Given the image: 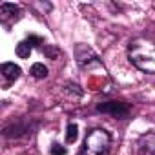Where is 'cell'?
Here are the masks:
<instances>
[{
	"label": "cell",
	"mask_w": 155,
	"mask_h": 155,
	"mask_svg": "<svg viewBox=\"0 0 155 155\" xmlns=\"http://www.w3.org/2000/svg\"><path fill=\"white\" fill-rule=\"evenodd\" d=\"M128 57L133 66L144 73H155V42L135 38L128 48Z\"/></svg>",
	"instance_id": "1"
},
{
	"label": "cell",
	"mask_w": 155,
	"mask_h": 155,
	"mask_svg": "<svg viewBox=\"0 0 155 155\" xmlns=\"http://www.w3.org/2000/svg\"><path fill=\"white\" fill-rule=\"evenodd\" d=\"M111 144V137L102 128H93L88 131L82 146V155H108Z\"/></svg>",
	"instance_id": "2"
},
{
	"label": "cell",
	"mask_w": 155,
	"mask_h": 155,
	"mask_svg": "<svg viewBox=\"0 0 155 155\" xmlns=\"http://www.w3.org/2000/svg\"><path fill=\"white\" fill-rule=\"evenodd\" d=\"M97 111L99 113L111 115L115 119H126L128 113H130V104L124 102V101H108V102L99 104L97 106Z\"/></svg>",
	"instance_id": "3"
},
{
	"label": "cell",
	"mask_w": 155,
	"mask_h": 155,
	"mask_svg": "<svg viewBox=\"0 0 155 155\" xmlns=\"http://www.w3.org/2000/svg\"><path fill=\"white\" fill-rule=\"evenodd\" d=\"M137 155H155V133H144L140 135L137 142Z\"/></svg>",
	"instance_id": "4"
},
{
	"label": "cell",
	"mask_w": 155,
	"mask_h": 155,
	"mask_svg": "<svg viewBox=\"0 0 155 155\" xmlns=\"http://www.w3.org/2000/svg\"><path fill=\"white\" fill-rule=\"evenodd\" d=\"M20 73H22L20 66H17V64H13V62H6V64L2 66V75L6 77L8 81H17L18 77H20Z\"/></svg>",
	"instance_id": "5"
},
{
	"label": "cell",
	"mask_w": 155,
	"mask_h": 155,
	"mask_svg": "<svg viewBox=\"0 0 155 155\" xmlns=\"http://www.w3.org/2000/svg\"><path fill=\"white\" fill-rule=\"evenodd\" d=\"M84 49H86V55H82L81 51H77V60H79L81 66H88V64H91V62H99V60H97V55H95L90 48L84 46Z\"/></svg>",
	"instance_id": "6"
},
{
	"label": "cell",
	"mask_w": 155,
	"mask_h": 155,
	"mask_svg": "<svg viewBox=\"0 0 155 155\" xmlns=\"http://www.w3.org/2000/svg\"><path fill=\"white\" fill-rule=\"evenodd\" d=\"M20 13V9L15 6V4H2L0 6V15H2V20H8L9 17H15L17 18V15Z\"/></svg>",
	"instance_id": "7"
},
{
	"label": "cell",
	"mask_w": 155,
	"mask_h": 155,
	"mask_svg": "<svg viewBox=\"0 0 155 155\" xmlns=\"http://www.w3.org/2000/svg\"><path fill=\"white\" fill-rule=\"evenodd\" d=\"M31 44L28 42V40H22V42H18L17 44V55L20 57V58H29V55H31Z\"/></svg>",
	"instance_id": "8"
},
{
	"label": "cell",
	"mask_w": 155,
	"mask_h": 155,
	"mask_svg": "<svg viewBox=\"0 0 155 155\" xmlns=\"http://www.w3.org/2000/svg\"><path fill=\"white\" fill-rule=\"evenodd\" d=\"M31 75L35 77V79H44V77L48 75V68H46L44 64L37 62V64L31 66Z\"/></svg>",
	"instance_id": "9"
},
{
	"label": "cell",
	"mask_w": 155,
	"mask_h": 155,
	"mask_svg": "<svg viewBox=\"0 0 155 155\" xmlns=\"http://www.w3.org/2000/svg\"><path fill=\"white\" fill-rule=\"evenodd\" d=\"M77 137H79V126H77L75 122H71L68 126V133H66V140L68 142H75Z\"/></svg>",
	"instance_id": "10"
},
{
	"label": "cell",
	"mask_w": 155,
	"mask_h": 155,
	"mask_svg": "<svg viewBox=\"0 0 155 155\" xmlns=\"http://www.w3.org/2000/svg\"><path fill=\"white\" fill-rule=\"evenodd\" d=\"M49 153L51 155H68V150L64 146H60V144H53L51 150H49Z\"/></svg>",
	"instance_id": "11"
},
{
	"label": "cell",
	"mask_w": 155,
	"mask_h": 155,
	"mask_svg": "<svg viewBox=\"0 0 155 155\" xmlns=\"http://www.w3.org/2000/svg\"><path fill=\"white\" fill-rule=\"evenodd\" d=\"M28 42L31 44V48H33V46H40V44H44V40H42L40 37H35V35H31V37L28 38Z\"/></svg>",
	"instance_id": "12"
}]
</instances>
